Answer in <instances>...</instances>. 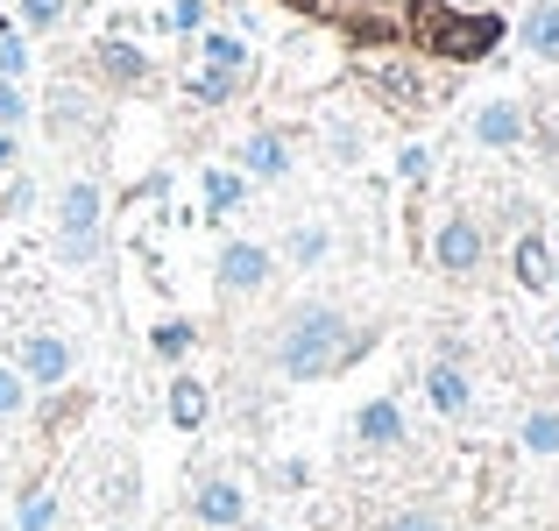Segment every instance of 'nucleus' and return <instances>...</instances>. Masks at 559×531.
Segmentation results:
<instances>
[{
	"label": "nucleus",
	"mask_w": 559,
	"mask_h": 531,
	"mask_svg": "<svg viewBox=\"0 0 559 531\" xmlns=\"http://www.w3.org/2000/svg\"><path fill=\"white\" fill-rule=\"evenodd\" d=\"M552 354H559V319H552Z\"/></svg>",
	"instance_id": "nucleus-36"
},
{
	"label": "nucleus",
	"mask_w": 559,
	"mask_h": 531,
	"mask_svg": "<svg viewBox=\"0 0 559 531\" xmlns=\"http://www.w3.org/2000/svg\"><path fill=\"white\" fill-rule=\"evenodd\" d=\"M99 248H107V191H99V177H64L50 199V262L93 270Z\"/></svg>",
	"instance_id": "nucleus-3"
},
{
	"label": "nucleus",
	"mask_w": 559,
	"mask_h": 531,
	"mask_svg": "<svg viewBox=\"0 0 559 531\" xmlns=\"http://www.w3.org/2000/svg\"><path fill=\"white\" fill-rule=\"evenodd\" d=\"M453 8H496V0H453Z\"/></svg>",
	"instance_id": "nucleus-35"
},
{
	"label": "nucleus",
	"mask_w": 559,
	"mask_h": 531,
	"mask_svg": "<svg viewBox=\"0 0 559 531\" xmlns=\"http://www.w3.org/2000/svg\"><path fill=\"white\" fill-rule=\"evenodd\" d=\"M0 79H14V85L28 79V43H22L14 22H0Z\"/></svg>",
	"instance_id": "nucleus-25"
},
{
	"label": "nucleus",
	"mask_w": 559,
	"mask_h": 531,
	"mask_svg": "<svg viewBox=\"0 0 559 531\" xmlns=\"http://www.w3.org/2000/svg\"><path fill=\"white\" fill-rule=\"evenodd\" d=\"M518 50L532 57V64L559 71V0H532V8L518 14Z\"/></svg>",
	"instance_id": "nucleus-14"
},
{
	"label": "nucleus",
	"mask_w": 559,
	"mask_h": 531,
	"mask_svg": "<svg viewBox=\"0 0 559 531\" xmlns=\"http://www.w3.org/2000/svg\"><path fill=\"white\" fill-rule=\"evenodd\" d=\"M14 164H22V142H14V135H8V128H0V177H8Z\"/></svg>",
	"instance_id": "nucleus-33"
},
{
	"label": "nucleus",
	"mask_w": 559,
	"mask_h": 531,
	"mask_svg": "<svg viewBox=\"0 0 559 531\" xmlns=\"http://www.w3.org/2000/svg\"><path fill=\"white\" fill-rule=\"evenodd\" d=\"M404 36L439 64H481L503 43L496 8H453V0H404Z\"/></svg>",
	"instance_id": "nucleus-2"
},
{
	"label": "nucleus",
	"mask_w": 559,
	"mask_h": 531,
	"mask_svg": "<svg viewBox=\"0 0 559 531\" xmlns=\"http://www.w3.org/2000/svg\"><path fill=\"white\" fill-rule=\"evenodd\" d=\"M432 270L447 276V284H475V276L489 270V227H481L467 205L439 213V227H432Z\"/></svg>",
	"instance_id": "nucleus-4"
},
{
	"label": "nucleus",
	"mask_w": 559,
	"mask_h": 531,
	"mask_svg": "<svg viewBox=\"0 0 559 531\" xmlns=\"http://www.w3.org/2000/svg\"><path fill=\"white\" fill-rule=\"evenodd\" d=\"M93 79L107 85V93H150V85H156V64L128 36H99L93 43Z\"/></svg>",
	"instance_id": "nucleus-12"
},
{
	"label": "nucleus",
	"mask_w": 559,
	"mask_h": 531,
	"mask_svg": "<svg viewBox=\"0 0 559 531\" xmlns=\"http://www.w3.org/2000/svg\"><path fill=\"white\" fill-rule=\"evenodd\" d=\"M276 482H284V489H305V482H312V468H305V461H284V468H276Z\"/></svg>",
	"instance_id": "nucleus-32"
},
{
	"label": "nucleus",
	"mask_w": 559,
	"mask_h": 531,
	"mask_svg": "<svg viewBox=\"0 0 559 531\" xmlns=\"http://www.w3.org/2000/svg\"><path fill=\"white\" fill-rule=\"evenodd\" d=\"M43 128H50L57 142H99V128H107V107H99L85 85H57V93L43 99Z\"/></svg>",
	"instance_id": "nucleus-10"
},
{
	"label": "nucleus",
	"mask_w": 559,
	"mask_h": 531,
	"mask_svg": "<svg viewBox=\"0 0 559 531\" xmlns=\"http://www.w3.org/2000/svg\"><path fill=\"white\" fill-rule=\"evenodd\" d=\"M467 142H475V150H524V142H532V107H524L518 93L475 99V114H467Z\"/></svg>",
	"instance_id": "nucleus-7"
},
{
	"label": "nucleus",
	"mask_w": 559,
	"mask_h": 531,
	"mask_svg": "<svg viewBox=\"0 0 559 531\" xmlns=\"http://www.w3.org/2000/svg\"><path fill=\"white\" fill-rule=\"evenodd\" d=\"M170 28H178V36H199L205 28V0H178V8H170Z\"/></svg>",
	"instance_id": "nucleus-31"
},
{
	"label": "nucleus",
	"mask_w": 559,
	"mask_h": 531,
	"mask_svg": "<svg viewBox=\"0 0 559 531\" xmlns=\"http://www.w3.org/2000/svg\"><path fill=\"white\" fill-rule=\"evenodd\" d=\"M518 447L532 453V461H559V404H524Z\"/></svg>",
	"instance_id": "nucleus-20"
},
{
	"label": "nucleus",
	"mask_w": 559,
	"mask_h": 531,
	"mask_svg": "<svg viewBox=\"0 0 559 531\" xmlns=\"http://www.w3.org/2000/svg\"><path fill=\"white\" fill-rule=\"evenodd\" d=\"M199 191H205V220H227V213H241V205H248V177L234 170V164L199 170Z\"/></svg>",
	"instance_id": "nucleus-19"
},
{
	"label": "nucleus",
	"mask_w": 559,
	"mask_h": 531,
	"mask_svg": "<svg viewBox=\"0 0 559 531\" xmlns=\"http://www.w3.org/2000/svg\"><path fill=\"white\" fill-rule=\"evenodd\" d=\"M510 276H518V291H552L559 262H552V241L538 227H524L518 241H510Z\"/></svg>",
	"instance_id": "nucleus-16"
},
{
	"label": "nucleus",
	"mask_w": 559,
	"mask_h": 531,
	"mask_svg": "<svg viewBox=\"0 0 559 531\" xmlns=\"http://www.w3.org/2000/svg\"><path fill=\"white\" fill-rule=\"evenodd\" d=\"M28 114H36V107H28V93H22V85H14V79H0V128H8V135H14V128H22Z\"/></svg>",
	"instance_id": "nucleus-28"
},
{
	"label": "nucleus",
	"mask_w": 559,
	"mask_h": 531,
	"mask_svg": "<svg viewBox=\"0 0 559 531\" xmlns=\"http://www.w3.org/2000/svg\"><path fill=\"white\" fill-rule=\"evenodd\" d=\"M404 439H411V418H404L396 397H369L355 411V447L361 453H404Z\"/></svg>",
	"instance_id": "nucleus-13"
},
{
	"label": "nucleus",
	"mask_w": 559,
	"mask_h": 531,
	"mask_svg": "<svg viewBox=\"0 0 559 531\" xmlns=\"http://www.w3.org/2000/svg\"><path fill=\"white\" fill-rule=\"evenodd\" d=\"M326 156H333V164H361V128H333V135H326Z\"/></svg>",
	"instance_id": "nucleus-30"
},
{
	"label": "nucleus",
	"mask_w": 559,
	"mask_h": 531,
	"mask_svg": "<svg viewBox=\"0 0 559 531\" xmlns=\"http://www.w3.org/2000/svg\"><path fill=\"white\" fill-rule=\"evenodd\" d=\"M425 411L439 425H467L475 418V368H467L461 341H439V354L425 362Z\"/></svg>",
	"instance_id": "nucleus-5"
},
{
	"label": "nucleus",
	"mask_w": 559,
	"mask_h": 531,
	"mask_svg": "<svg viewBox=\"0 0 559 531\" xmlns=\"http://www.w3.org/2000/svg\"><path fill=\"white\" fill-rule=\"evenodd\" d=\"M382 531H453V524H447V510H432V504H404Z\"/></svg>",
	"instance_id": "nucleus-27"
},
{
	"label": "nucleus",
	"mask_w": 559,
	"mask_h": 531,
	"mask_svg": "<svg viewBox=\"0 0 559 531\" xmlns=\"http://www.w3.org/2000/svg\"><path fill=\"white\" fill-rule=\"evenodd\" d=\"M191 518L205 531H241L248 524V489L241 475H227V468H205L199 482H191Z\"/></svg>",
	"instance_id": "nucleus-8"
},
{
	"label": "nucleus",
	"mask_w": 559,
	"mask_h": 531,
	"mask_svg": "<svg viewBox=\"0 0 559 531\" xmlns=\"http://www.w3.org/2000/svg\"><path fill=\"white\" fill-rule=\"evenodd\" d=\"M270 284H276V248L255 234H227L213 256V291L219 298H262Z\"/></svg>",
	"instance_id": "nucleus-6"
},
{
	"label": "nucleus",
	"mask_w": 559,
	"mask_h": 531,
	"mask_svg": "<svg viewBox=\"0 0 559 531\" xmlns=\"http://www.w3.org/2000/svg\"><path fill=\"white\" fill-rule=\"evenodd\" d=\"M199 71H213V79H241L248 85V71H255V57H248V43L234 36V28H199Z\"/></svg>",
	"instance_id": "nucleus-15"
},
{
	"label": "nucleus",
	"mask_w": 559,
	"mask_h": 531,
	"mask_svg": "<svg viewBox=\"0 0 559 531\" xmlns=\"http://www.w3.org/2000/svg\"><path fill=\"white\" fill-rule=\"evenodd\" d=\"M164 418L178 425V433H199V425L213 418V390H205L191 368H178V376H170V390H164Z\"/></svg>",
	"instance_id": "nucleus-17"
},
{
	"label": "nucleus",
	"mask_w": 559,
	"mask_h": 531,
	"mask_svg": "<svg viewBox=\"0 0 559 531\" xmlns=\"http://www.w3.org/2000/svg\"><path fill=\"white\" fill-rule=\"evenodd\" d=\"M333 256V220H298V227L276 241V262L284 270H319Z\"/></svg>",
	"instance_id": "nucleus-18"
},
{
	"label": "nucleus",
	"mask_w": 559,
	"mask_h": 531,
	"mask_svg": "<svg viewBox=\"0 0 559 531\" xmlns=\"http://www.w3.org/2000/svg\"><path fill=\"white\" fill-rule=\"evenodd\" d=\"M14 368H22L28 390H64L79 354H71L64 333H22V341H14Z\"/></svg>",
	"instance_id": "nucleus-9"
},
{
	"label": "nucleus",
	"mask_w": 559,
	"mask_h": 531,
	"mask_svg": "<svg viewBox=\"0 0 559 531\" xmlns=\"http://www.w3.org/2000/svg\"><path fill=\"white\" fill-rule=\"evenodd\" d=\"M234 170H241L248 185H284V177L298 170V150H290L284 128H248L241 150H234Z\"/></svg>",
	"instance_id": "nucleus-11"
},
{
	"label": "nucleus",
	"mask_w": 559,
	"mask_h": 531,
	"mask_svg": "<svg viewBox=\"0 0 559 531\" xmlns=\"http://www.w3.org/2000/svg\"><path fill=\"white\" fill-rule=\"evenodd\" d=\"M276 8H298V14H319L326 0H276Z\"/></svg>",
	"instance_id": "nucleus-34"
},
{
	"label": "nucleus",
	"mask_w": 559,
	"mask_h": 531,
	"mask_svg": "<svg viewBox=\"0 0 559 531\" xmlns=\"http://www.w3.org/2000/svg\"><path fill=\"white\" fill-rule=\"evenodd\" d=\"M71 0H14V28L22 36H50V28H64Z\"/></svg>",
	"instance_id": "nucleus-22"
},
{
	"label": "nucleus",
	"mask_w": 559,
	"mask_h": 531,
	"mask_svg": "<svg viewBox=\"0 0 559 531\" xmlns=\"http://www.w3.org/2000/svg\"><path fill=\"white\" fill-rule=\"evenodd\" d=\"M191 347H199V327H191V319H156V333H150V354H156V362L178 368Z\"/></svg>",
	"instance_id": "nucleus-21"
},
{
	"label": "nucleus",
	"mask_w": 559,
	"mask_h": 531,
	"mask_svg": "<svg viewBox=\"0 0 559 531\" xmlns=\"http://www.w3.org/2000/svg\"><path fill=\"white\" fill-rule=\"evenodd\" d=\"M28 397H36V390L22 382V368H14V362H0V425H14V418H22V411H28Z\"/></svg>",
	"instance_id": "nucleus-24"
},
{
	"label": "nucleus",
	"mask_w": 559,
	"mask_h": 531,
	"mask_svg": "<svg viewBox=\"0 0 559 531\" xmlns=\"http://www.w3.org/2000/svg\"><path fill=\"white\" fill-rule=\"evenodd\" d=\"M376 347V327L355 319L341 298H298L270 333H262V368L276 382H326L355 368Z\"/></svg>",
	"instance_id": "nucleus-1"
},
{
	"label": "nucleus",
	"mask_w": 559,
	"mask_h": 531,
	"mask_svg": "<svg viewBox=\"0 0 559 531\" xmlns=\"http://www.w3.org/2000/svg\"><path fill=\"white\" fill-rule=\"evenodd\" d=\"M396 177H404V185H425V177H432V150H425V142H404V150H396Z\"/></svg>",
	"instance_id": "nucleus-29"
},
{
	"label": "nucleus",
	"mask_w": 559,
	"mask_h": 531,
	"mask_svg": "<svg viewBox=\"0 0 559 531\" xmlns=\"http://www.w3.org/2000/svg\"><path fill=\"white\" fill-rule=\"evenodd\" d=\"M57 524V489H22V504H14V531H50Z\"/></svg>",
	"instance_id": "nucleus-23"
},
{
	"label": "nucleus",
	"mask_w": 559,
	"mask_h": 531,
	"mask_svg": "<svg viewBox=\"0 0 559 531\" xmlns=\"http://www.w3.org/2000/svg\"><path fill=\"white\" fill-rule=\"evenodd\" d=\"M241 93H248L241 79H213V71H199V79H191V99H199V107H234Z\"/></svg>",
	"instance_id": "nucleus-26"
},
{
	"label": "nucleus",
	"mask_w": 559,
	"mask_h": 531,
	"mask_svg": "<svg viewBox=\"0 0 559 531\" xmlns=\"http://www.w3.org/2000/svg\"><path fill=\"white\" fill-rule=\"evenodd\" d=\"M552 291H559V276H552Z\"/></svg>",
	"instance_id": "nucleus-37"
}]
</instances>
